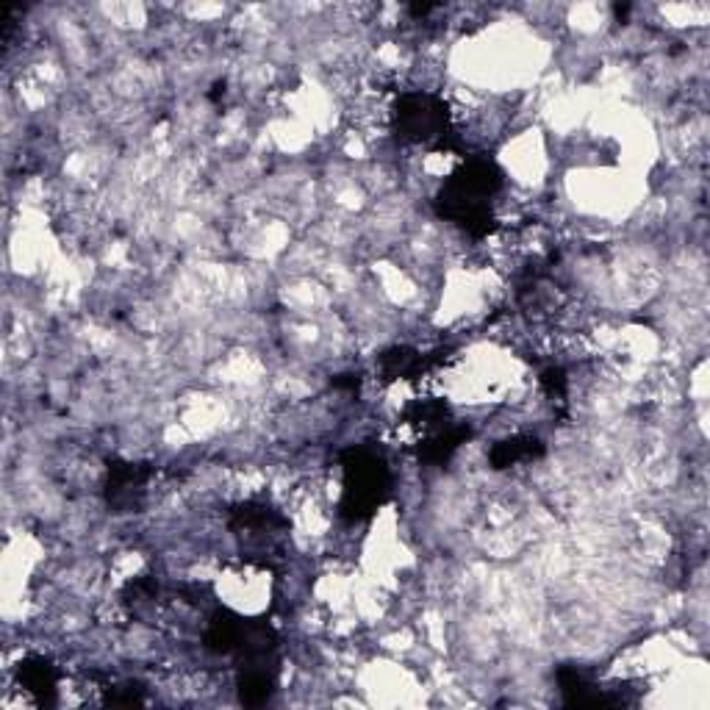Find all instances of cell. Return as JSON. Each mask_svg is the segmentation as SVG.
<instances>
[{"mask_svg": "<svg viewBox=\"0 0 710 710\" xmlns=\"http://www.w3.org/2000/svg\"><path fill=\"white\" fill-rule=\"evenodd\" d=\"M436 9H438L436 3H410V6H408V14L419 20V17H427V14H430V11H436Z\"/></svg>", "mask_w": 710, "mask_h": 710, "instance_id": "cell-13", "label": "cell"}, {"mask_svg": "<svg viewBox=\"0 0 710 710\" xmlns=\"http://www.w3.org/2000/svg\"><path fill=\"white\" fill-rule=\"evenodd\" d=\"M392 131L405 144H425L430 150L466 155L453 128V114L442 94L427 89L399 92L392 109Z\"/></svg>", "mask_w": 710, "mask_h": 710, "instance_id": "cell-3", "label": "cell"}, {"mask_svg": "<svg viewBox=\"0 0 710 710\" xmlns=\"http://www.w3.org/2000/svg\"><path fill=\"white\" fill-rule=\"evenodd\" d=\"M449 408L444 399H416L408 410H405V422L416 427H425L427 433L438 430V427L449 425Z\"/></svg>", "mask_w": 710, "mask_h": 710, "instance_id": "cell-11", "label": "cell"}, {"mask_svg": "<svg viewBox=\"0 0 710 710\" xmlns=\"http://www.w3.org/2000/svg\"><path fill=\"white\" fill-rule=\"evenodd\" d=\"M538 383H541L544 394H547L549 399H564L566 388H569V383H566V372L560 369V366H549V369H544L541 377H538Z\"/></svg>", "mask_w": 710, "mask_h": 710, "instance_id": "cell-12", "label": "cell"}, {"mask_svg": "<svg viewBox=\"0 0 710 710\" xmlns=\"http://www.w3.org/2000/svg\"><path fill=\"white\" fill-rule=\"evenodd\" d=\"M342 464V499L338 516L349 525L369 521L392 497V469L386 458L369 447H347Z\"/></svg>", "mask_w": 710, "mask_h": 710, "instance_id": "cell-2", "label": "cell"}, {"mask_svg": "<svg viewBox=\"0 0 710 710\" xmlns=\"http://www.w3.org/2000/svg\"><path fill=\"white\" fill-rule=\"evenodd\" d=\"M544 455V442L536 433H516V436L503 438L488 449V464L491 469L503 471L516 464H527V460H538Z\"/></svg>", "mask_w": 710, "mask_h": 710, "instance_id": "cell-9", "label": "cell"}, {"mask_svg": "<svg viewBox=\"0 0 710 710\" xmlns=\"http://www.w3.org/2000/svg\"><path fill=\"white\" fill-rule=\"evenodd\" d=\"M442 364V353H419L414 347H392L377 355V372L386 383L392 381H416L427 369Z\"/></svg>", "mask_w": 710, "mask_h": 710, "instance_id": "cell-6", "label": "cell"}, {"mask_svg": "<svg viewBox=\"0 0 710 710\" xmlns=\"http://www.w3.org/2000/svg\"><path fill=\"white\" fill-rule=\"evenodd\" d=\"M505 172L488 155H464L458 170L442 183L433 197V209L442 220L471 239H486L494 233V197L503 192Z\"/></svg>", "mask_w": 710, "mask_h": 710, "instance_id": "cell-1", "label": "cell"}, {"mask_svg": "<svg viewBox=\"0 0 710 710\" xmlns=\"http://www.w3.org/2000/svg\"><path fill=\"white\" fill-rule=\"evenodd\" d=\"M471 438V430L466 425H444L438 430L427 433L425 442L419 444L416 455L427 466H444L453 460V455Z\"/></svg>", "mask_w": 710, "mask_h": 710, "instance_id": "cell-8", "label": "cell"}, {"mask_svg": "<svg viewBox=\"0 0 710 710\" xmlns=\"http://www.w3.org/2000/svg\"><path fill=\"white\" fill-rule=\"evenodd\" d=\"M17 680L20 686L37 699L39 704H53L55 702V688H59V671L42 655H28L17 666Z\"/></svg>", "mask_w": 710, "mask_h": 710, "instance_id": "cell-7", "label": "cell"}, {"mask_svg": "<svg viewBox=\"0 0 710 710\" xmlns=\"http://www.w3.org/2000/svg\"><path fill=\"white\" fill-rule=\"evenodd\" d=\"M227 527L236 536L239 552L247 564L258 566V569H275L286 558L292 525L275 505L264 503V499L239 503L227 516Z\"/></svg>", "mask_w": 710, "mask_h": 710, "instance_id": "cell-4", "label": "cell"}, {"mask_svg": "<svg viewBox=\"0 0 710 710\" xmlns=\"http://www.w3.org/2000/svg\"><path fill=\"white\" fill-rule=\"evenodd\" d=\"M153 477V466L148 464H131V460H109L105 469V503L114 508L116 514H128L142 505L148 483Z\"/></svg>", "mask_w": 710, "mask_h": 710, "instance_id": "cell-5", "label": "cell"}, {"mask_svg": "<svg viewBox=\"0 0 710 710\" xmlns=\"http://www.w3.org/2000/svg\"><path fill=\"white\" fill-rule=\"evenodd\" d=\"M277 688V666H239V699L258 708L272 699Z\"/></svg>", "mask_w": 710, "mask_h": 710, "instance_id": "cell-10", "label": "cell"}]
</instances>
